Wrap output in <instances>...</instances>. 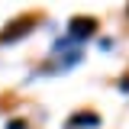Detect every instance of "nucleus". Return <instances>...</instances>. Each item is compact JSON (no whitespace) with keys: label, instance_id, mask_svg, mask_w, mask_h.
Returning <instances> with one entry per match:
<instances>
[{"label":"nucleus","instance_id":"f03ea898","mask_svg":"<svg viewBox=\"0 0 129 129\" xmlns=\"http://www.w3.org/2000/svg\"><path fill=\"white\" fill-rule=\"evenodd\" d=\"M29 26H36V16H19L16 23L7 26V32H0V42H16L19 36H26V32H29Z\"/></svg>","mask_w":129,"mask_h":129},{"label":"nucleus","instance_id":"7ed1b4c3","mask_svg":"<svg viewBox=\"0 0 129 129\" xmlns=\"http://www.w3.org/2000/svg\"><path fill=\"white\" fill-rule=\"evenodd\" d=\"M78 126H100V116L97 113H74L68 119V129H78Z\"/></svg>","mask_w":129,"mask_h":129},{"label":"nucleus","instance_id":"f257e3e1","mask_svg":"<svg viewBox=\"0 0 129 129\" xmlns=\"http://www.w3.org/2000/svg\"><path fill=\"white\" fill-rule=\"evenodd\" d=\"M68 29H71V39H90L97 32V19L94 16H74L68 23Z\"/></svg>","mask_w":129,"mask_h":129},{"label":"nucleus","instance_id":"20e7f679","mask_svg":"<svg viewBox=\"0 0 129 129\" xmlns=\"http://www.w3.org/2000/svg\"><path fill=\"white\" fill-rule=\"evenodd\" d=\"M10 129H26V123H23V119H13V123H10Z\"/></svg>","mask_w":129,"mask_h":129}]
</instances>
